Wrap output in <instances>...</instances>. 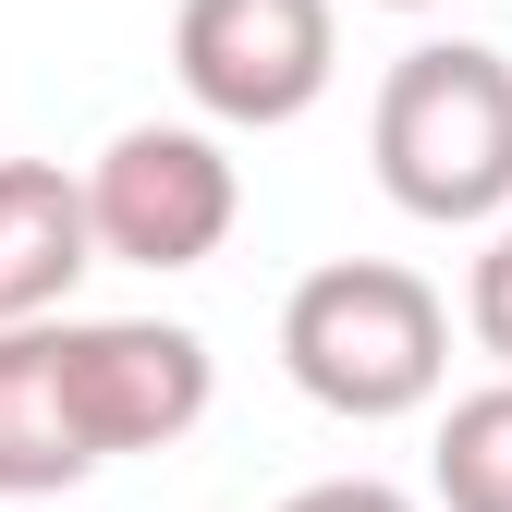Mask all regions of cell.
Here are the masks:
<instances>
[{
  "label": "cell",
  "mask_w": 512,
  "mask_h": 512,
  "mask_svg": "<svg viewBox=\"0 0 512 512\" xmlns=\"http://www.w3.org/2000/svg\"><path fill=\"white\" fill-rule=\"evenodd\" d=\"M281 366L317 415L342 427H391L427 415L452 378V305L439 281H415L403 256H330L281 293Z\"/></svg>",
  "instance_id": "obj_1"
},
{
  "label": "cell",
  "mask_w": 512,
  "mask_h": 512,
  "mask_svg": "<svg viewBox=\"0 0 512 512\" xmlns=\"http://www.w3.org/2000/svg\"><path fill=\"white\" fill-rule=\"evenodd\" d=\"M366 159H378V196L403 220L439 232H500L512 208V61L488 37H427L378 74L366 110Z\"/></svg>",
  "instance_id": "obj_2"
},
{
  "label": "cell",
  "mask_w": 512,
  "mask_h": 512,
  "mask_svg": "<svg viewBox=\"0 0 512 512\" xmlns=\"http://www.w3.org/2000/svg\"><path fill=\"white\" fill-rule=\"evenodd\" d=\"M86 208H98V256L122 269H208L244 220V171L208 122H122L86 159Z\"/></svg>",
  "instance_id": "obj_3"
},
{
  "label": "cell",
  "mask_w": 512,
  "mask_h": 512,
  "mask_svg": "<svg viewBox=\"0 0 512 512\" xmlns=\"http://www.w3.org/2000/svg\"><path fill=\"white\" fill-rule=\"evenodd\" d=\"M171 74L208 122L281 135V122H305L330 98L342 25H330V0H183L171 13Z\"/></svg>",
  "instance_id": "obj_4"
},
{
  "label": "cell",
  "mask_w": 512,
  "mask_h": 512,
  "mask_svg": "<svg viewBox=\"0 0 512 512\" xmlns=\"http://www.w3.org/2000/svg\"><path fill=\"white\" fill-rule=\"evenodd\" d=\"M61 378H74V415L98 439V464L196 439V415L220 391V366L183 317H61Z\"/></svg>",
  "instance_id": "obj_5"
},
{
  "label": "cell",
  "mask_w": 512,
  "mask_h": 512,
  "mask_svg": "<svg viewBox=\"0 0 512 512\" xmlns=\"http://www.w3.org/2000/svg\"><path fill=\"white\" fill-rule=\"evenodd\" d=\"M98 269V208L86 171L61 159H0V330H49L61 293Z\"/></svg>",
  "instance_id": "obj_6"
},
{
  "label": "cell",
  "mask_w": 512,
  "mask_h": 512,
  "mask_svg": "<svg viewBox=\"0 0 512 512\" xmlns=\"http://www.w3.org/2000/svg\"><path fill=\"white\" fill-rule=\"evenodd\" d=\"M74 476H98V439L74 415V378H61V317L49 330H0V500L37 512Z\"/></svg>",
  "instance_id": "obj_7"
},
{
  "label": "cell",
  "mask_w": 512,
  "mask_h": 512,
  "mask_svg": "<svg viewBox=\"0 0 512 512\" xmlns=\"http://www.w3.org/2000/svg\"><path fill=\"white\" fill-rule=\"evenodd\" d=\"M427 488H439V512H512V378H488L439 415Z\"/></svg>",
  "instance_id": "obj_8"
},
{
  "label": "cell",
  "mask_w": 512,
  "mask_h": 512,
  "mask_svg": "<svg viewBox=\"0 0 512 512\" xmlns=\"http://www.w3.org/2000/svg\"><path fill=\"white\" fill-rule=\"evenodd\" d=\"M464 330L500 354V378H512V220L476 244V281H464Z\"/></svg>",
  "instance_id": "obj_9"
},
{
  "label": "cell",
  "mask_w": 512,
  "mask_h": 512,
  "mask_svg": "<svg viewBox=\"0 0 512 512\" xmlns=\"http://www.w3.org/2000/svg\"><path fill=\"white\" fill-rule=\"evenodd\" d=\"M281 512H415L391 476H317V488H293Z\"/></svg>",
  "instance_id": "obj_10"
},
{
  "label": "cell",
  "mask_w": 512,
  "mask_h": 512,
  "mask_svg": "<svg viewBox=\"0 0 512 512\" xmlns=\"http://www.w3.org/2000/svg\"><path fill=\"white\" fill-rule=\"evenodd\" d=\"M391 13H427V0H391Z\"/></svg>",
  "instance_id": "obj_11"
}]
</instances>
